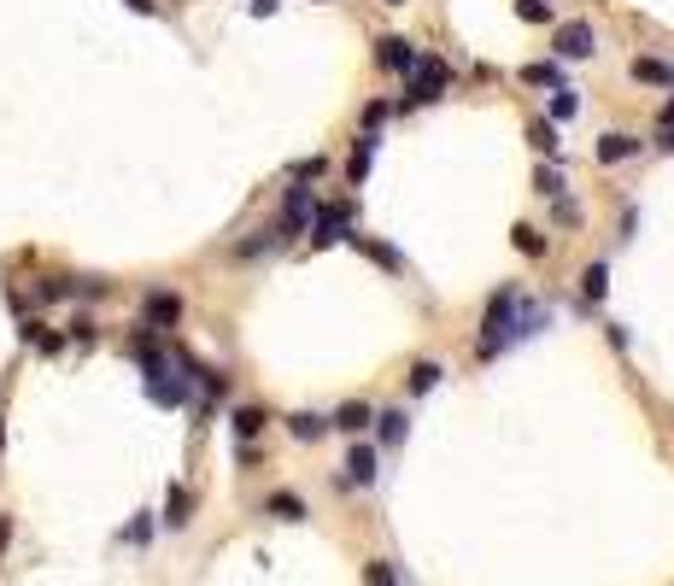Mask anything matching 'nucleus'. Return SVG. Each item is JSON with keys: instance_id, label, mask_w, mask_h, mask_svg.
Here are the masks:
<instances>
[{"instance_id": "nucleus-1", "label": "nucleus", "mask_w": 674, "mask_h": 586, "mask_svg": "<svg viewBox=\"0 0 674 586\" xmlns=\"http://www.w3.org/2000/svg\"><path fill=\"white\" fill-rule=\"evenodd\" d=\"M545 322V311L540 305H528L516 288H505V293H493L486 299V317H481V358H493V352H505L510 341H522V334H534Z\"/></svg>"}, {"instance_id": "nucleus-2", "label": "nucleus", "mask_w": 674, "mask_h": 586, "mask_svg": "<svg viewBox=\"0 0 674 586\" xmlns=\"http://www.w3.org/2000/svg\"><path fill=\"white\" fill-rule=\"evenodd\" d=\"M440 89H446V65H440V59H417V65L405 71V100H410V106L440 100Z\"/></svg>"}, {"instance_id": "nucleus-3", "label": "nucleus", "mask_w": 674, "mask_h": 586, "mask_svg": "<svg viewBox=\"0 0 674 586\" xmlns=\"http://www.w3.org/2000/svg\"><path fill=\"white\" fill-rule=\"evenodd\" d=\"M552 42H557V59H592V53H598L592 24H563V30H557Z\"/></svg>"}, {"instance_id": "nucleus-4", "label": "nucleus", "mask_w": 674, "mask_h": 586, "mask_svg": "<svg viewBox=\"0 0 674 586\" xmlns=\"http://www.w3.org/2000/svg\"><path fill=\"white\" fill-rule=\"evenodd\" d=\"M346 217H352L346 206H323V211H317V223H311V241H317V246L346 241Z\"/></svg>"}, {"instance_id": "nucleus-5", "label": "nucleus", "mask_w": 674, "mask_h": 586, "mask_svg": "<svg viewBox=\"0 0 674 586\" xmlns=\"http://www.w3.org/2000/svg\"><path fill=\"white\" fill-rule=\"evenodd\" d=\"M381 65L405 77V71L417 65V42H405V35H381Z\"/></svg>"}, {"instance_id": "nucleus-6", "label": "nucleus", "mask_w": 674, "mask_h": 586, "mask_svg": "<svg viewBox=\"0 0 674 586\" xmlns=\"http://www.w3.org/2000/svg\"><path fill=\"white\" fill-rule=\"evenodd\" d=\"M311 211H317V206H311V188H288V206H282V235H299Z\"/></svg>"}, {"instance_id": "nucleus-7", "label": "nucleus", "mask_w": 674, "mask_h": 586, "mask_svg": "<svg viewBox=\"0 0 674 586\" xmlns=\"http://www.w3.org/2000/svg\"><path fill=\"white\" fill-rule=\"evenodd\" d=\"M177 317H182V299L177 293H165V288L147 293V322H153V329H170Z\"/></svg>"}, {"instance_id": "nucleus-8", "label": "nucleus", "mask_w": 674, "mask_h": 586, "mask_svg": "<svg viewBox=\"0 0 674 586\" xmlns=\"http://www.w3.org/2000/svg\"><path fill=\"white\" fill-rule=\"evenodd\" d=\"M346 481H352V487H370V481H376V452H370V446H352V452H346Z\"/></svg>"}, {"instance_id": "nucleus-9", "label": "nucleus", "mask_w": 674, "mask_h": 586, "mask_svg": "<svg viewBox=\"0 0 674 586\" xmlns=\"http://www.w3.org/2000/svg\"><path fill=\"white\" fill-rule=\"evenodd\" d=\"M370 422H376V410H370V405H341V410H334V422H329V428H346V434H364V428H370Z\"/></svg>"}, {"instance_id": "nucleus-10", "label": "nucleus", "mask_w": 674, "mask_h": 586, "mask_svg": "<svg viewBox=\"0 0 674 586\" xmlns=\"http://www.w3.org/2000/svg\"><path fill=\"white\" fill-rule=\"evenodd\" d=\"M288 428H294V440H323V434H329V417H317V410H294Z\"/></svg>"}, {"instance_id": "nucleus-11", "label": "nucleus", "mask_w": 674, "mask_h": 586, "mask_svg": "<svg viewBox=\"0 0 674 586\" xmlns=\"http://www.w3.org/2000/svg\"><path fill=\"white\" fill-rule=\"evenodd\" d=\"M633 153H640L633 135H604V141H598V159H604V165H621V159H633Z\"/></svg>"}, {"instance_id": "nucleus-12", "label": "nucleus", "mask_w": 674, "mask_h": 586, "mask_svg": "<svg viewBox=\"0 0 674 586\" xmlns=\"http://www.w3.org/2000/svg\"><path fill=\"white\" fill-rule=\"evenodd\" d=\"M265 410H258V405H241V410H235V434H241V446L246 440H258V434H265Z\"/></svg>"}, {"instance_id": "nucleus-13", "label": "nucleus", "mask_w": 674, "mask_h": 586, "mask_svg": "<svg viewBox=\"0 0 674 586\" xmlns=\"http://www.w3.org/2000/svg\"><path fill=\"white\" fill-rule=\"evenodd\" d=\"M188 510H194L188 487H170L165 493V522H170V528H188Z\"/></svg>"}, {"instance_id": "nucleus-14", "label": "nucleus", "mask_w": 674, "mask_h": 586, "mask_svg": "<svg viewBox=\"0 0 674 586\" xmlns=\"http://www.w3.org/2000/svg\"><path fill=\"white\" fill-rule=\"evenodd\" d=\"M370 153H376V130H370V135H358V147H352V165H346V170H352V188L370 177Z\"/></svg>"}, {"instance_id": "nucleus-15", "label": "nucleus", "mask_w": 674, "mask_h": 586, "mask_svg": "<svg viewBox=\"0 0 674 586\" xmlns=\"http://www.w3.org/2000/svg\"><path fill=\"white\" fill-rule=\"evenodd\" d=\"M434 381H440V364H434V358H417V364H410V393H434Z\"/></svg>"}, {"instance_id": "nucleus-16", "label": "nucleus", "mask_w": 674, "mask_h": 586, "mask_svg": "<svg viewBox=\"0 0 674 586\" xmlns=\"http://www.w3.org/2000/svg\"><path fill=\"white\" fill-rule=\"evenodd\" d=\"M346 241H352V246H364V253H370V258H376V264H387V270H399V253H393V246H381V241H370V235H346Z\"/></svg>"}, {"instance_id": "nucleus-17", "label": "nucleus", "mask_w": 674, "mask_h": 586, "mask_svg": "<svg viewBox=\"0 0 674 586\" xmlns=\"http://www.w3.org/2000/svg\"><path fill=\"white\" fill-rule=\"evenodd\" d=\"M604 288H610V270H604V264H586V270H581V293H586V299H604Z\"/></svg>"}, {"instance_id": "nucleus-18", "label": "nucleus", "mask_w": 674, "mask_h": 586, "mask_svg": "<svg viewBox=\"0 0 674 586\" xmlns=\"http://www.w3.org/2000/svg\"><path fill=\"white\" fill-rule=\"evenodd\" d=\"M265 510H270V516H282V522H299V516H305V504H299L294 493H276V498H270Z\"/></svg>"}, {"instance_id": "nucleus-19", "label": "nucleus", "mask_w": 674, "mask_h": 586, "mask_svg": "<svg viewBox=\"0 0 674 586\" xmlns=\"http://www.w3.org/2000/svg\"><path fill=\"white\" fill-rule=\"evenodd\" d=\"M522 82H528V89H557V65H552V59H545V65H528Z\"/></svg>"}, {"instance_id": "nucleus-20", "label": "nucleus", "mask_w": 674, "mask_h": 586, "mask_svg": "<svg viewBox=\"0 0 674 586\" xmlns=\"http://www.w3.org/2000/svg\"><path fill=\"white\" fill-rule=\"evenodd\" d=\"M528 141L540 147V153H557V123H545V118H540V123H528Z\"/></svg>"}, {"instance_id": "nucleus-21", "label": "nucleus", "mask_w": 674, "mask_h": 586, "mask_svg": "<svg viewBox=\"0 0 674 586\" xmlns=\"http://www.w3.org/2000/svg\"><path fill=\"white\" fill-rule=\"evenodd\" d=\"M376 422H381V440H387V446H393V440H405V410H381Z\"/></svg>"}, {"instance_id": "nucleus-22", "label": "nucleus", "mask_w": 674, "mask_h": 586, "mask_svg": "<svg viewBox=\"0 0 674 586\" xmlns=\"http://www.w3.org/2000/svg\"><path fill=\"white\" fill-rule=\"evenodd\" d=\"M633 77L640 82H669V65L663 59H633Z\"/></svg>"}, {"instance_id": "nucleus-23", "label": "nucleus", "mask_w": 674, "mask_h": 586, "mask_svg": "<svg viewBox=\"0 0 674 586\" xmlns=\"http://www.w3.org/2000/svg\"><path fill=\"white\" fill-rule=\"evenodd\" d=\"M516 253H528V258H540V253H545V241H540V229H528V223H516Z\"/></svg>"}, {"instance_id": "nucleus-24", "label": "nucleus", "mask_w": 674, "mask_h": 586, "mask_svg": "<svg viewBox=\"0 0 674 586\" xmlns=\"http://www.w3.org/2000/svg\"><path fill=\"white\" fill-rule=\"evenodd\" d=\"M71 293H77V288H71L65 276H47L42 288H35V299H71Z\"/></svg>"}, {"instance_id": "nucleus-25", "label": "nucleus", "mask_w": 674, "mask_h": 586, "mask_svg": "<svg viewBox=\"0 0 674 586\" xmlns=\"http://www.w3.org/2000/svg\"><path fill=\"white\" fill-rule=\"evenodd\" d=\"M364 586H393V563H387V557H376V563L364 569Z\"/></svg>"}, {"instance_id": "nucleus-26", "label": "nucleus", "mask_w": 674, "mask_h": 586, "mask_svg": "<svg viewBox=\"0 0 674 586\" xmlns=\"http://www.w3.org/2000/svg\"><path fill=\"white\" fill-rule=\"evenodd\" d=\"M575 106H581L575 89H557V100H552V118H557V123H563V118H575Z\"/></svg>"}, {"instance_id": "nucleus-27", "label": "nucleus", "mask_w": 674, "mask_h": 586, "mask_svg": "<svg viewBox=\"0 0 674 586\" xmlns=\"http://www.w3.org/2000/svg\"><path fill=\"white\" fill-rule=\"evenodd\" d=\"M534 188H540V194H563V177H557V165H540V177H534Z\"/></svg>"}, {"instance_id": "nucleus-28", "label": "nucleus", "mask_w": 674, "mask_h": 586, "mask_svg": "<svg viewBox=\"0 0 674 586\" xmlns=\"http://www.w3.org/2000/svg\"><path fill=\"white\" fill-rule=\"evenodd\" d=\"M6 540H12V516H0V552H6Z\"/></svg>"}, {"instance_id": "nucleus-29", "label": "nucleus", "mask_w": 674, "mask_h": 586, "mask_svg": "<svg viewBox=\"0 0 674 586\" xmlns=\"http://www.w3.org/2000/svg\"><path fill=\"white\" fill-rule=\"evenodd\" d=\"M130 6H135V12H153V0H130Z\"/></svg>"}, {"instance_id": "nucleus-30", "label": "nucleus", "mask_w": 674, "mask_h": 586, "mask_svg": "<svg viewBox=\"0 0 674 586\" xmlns=\"http://www.w3.org/2000/svg\"><path fill=\"white\" fill-rule=\"evenodd\" d=\"M387 6H405V0H387Z\"/></svg>"}]
</instances>
